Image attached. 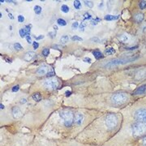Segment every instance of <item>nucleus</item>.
<instances>
[{"label": "nucleus", "mask_w": 146, "mask_h": 146, "mask_svg": "<svg viewBox=\"0 0 146 146\" xmlns=\"http://www.w3.org/2000/svg\"><path fill=\"white\" fill-rule=\"evenodd\" d=\"M146 91V84H144V85H141L139 88L137 89L133 92V95H141V94H143L145 93Z\"/></svg>", "instance_id": "nucleus-9"}, {"label": "nucleus", "mask_w": 146, "mask_h": 146, "mask_svg": "<svg viewBox=\"0 0 146 146\" xmlns=\"http://www.w3.org/2000/svg\"><path fill=\"white\" fill-rule=\"evenodd\" d=\"M123 123H146V102L136 103L121 111Z\"/></svg>", "instance_id": "nucleus-3"}, {"label": "nucleus", "mask_w": 146, "mask_h": 146, "mask_svg": "<svg viewBox=\"0 0 146 146\" xmlns=\"http://www.w3.org/2000/svg\"><path fill=\"white\" fill-rule=\"evenodd\" d=\"M20 102H21V104H25L27 102V99L26 98H21Z\"/></svg>", "instance_id": "nucleus-40"}, {"label": "nucleus", "mask_w": 146, "mask_h": 146, "mask_svg": "<svg viewBox=\"0 0 146 146\" xmlns=\"http://www.w3.org/2000/svg\"><path fill=\"white\" fill-rule=\"evenodd\" d=\"M57 24L60 26H66L67 25V21H65L64 19L62 18H58L57 20Z\"/></svg>", "instance_id": "nucleus-15"}, {"label": "nucleus", "mask_w": 146, "mask_h": 146, "mask_svg": "<svg viewBox=\"0 0 146 146\" xmlns=\"http://www.w3.org/2000/svg\"><path fill=\"white\" fill-rule=\"evenodd\" d=\"M26 41L29 44H32V43H33V42H32V37L30 35H28V36H26Z\"/></svg>", "instance_id": "nucleus-36"}, {"label": "nucleus", "mask_w": 146, "mask_h": 146, "mask_svg": "<svg viewBox=\"0 0 146 146\" xmlns=\"http://www.w3.org/2000/svg\"><path fill=\"white\" fill-rule=\"evenodd\" d=\"M115 50L114 48H108L105 50V53L106 54H115Z\"/></svg>", "instance_id": "nucleus-24"}, {"label": "nucleus", "mask_w": 146, "mask_h": 146, "mask_svg": "<svg viewBox=\"0 0 146 146\" xmlns=\"http://www.w3.org/2000/svg\"><path fill=\"white\" fill-rule=\"evenodd\" d=\"M84 20H91L92 19V16L89 14V12H85L84 14Z\"/></svg>", "instance_id": "nucleus-28"}, {"label": "nucleus", "mask_w": 146, "mask_h": 146, "mask_svg": "<svg viewBox=\"0 0 146 146\" xmlns=\"http://www.w3.org/2000/svg\"><path fill=\"white\" fill-rule=\"evenodd\" d=\"M8 17L10 18L11 20H14V16H13V15H12L11 13H10V12L8 13Z\"/></svg>", "instance_id": "nucleus-42"}, {"label": "nucleus", "mask_w": 146, "mask_h": 146, "mask_svg": "<svg viewBox=\"0 0 146 146\" xmlns=\"http://www.w3.org/2000/svg\"><path fill=\"white\" fill-rule=\"evenodd\" d=\"M85 24H84V22H82L81 24H80V25L79 27V29H80V32H84V28H85Z\"/></svg>", "instance_id": "nucleus-33"}, {"label": "nucleus", "mask_w": 146, "mask_h": 146, "mask_svg": "<svg viewBox=\"0 0 146 146\" xmlns=\"http://www.w3.org/2000/svg\"><path fill=\"white\" fill-rule=\"evenodd\" d=\"M19 89H20V86H19V85H15V86L11 89V91H12V92H17Z\"/></svg>", "instance_id": "nucleus-38"}, {"label": "nucleus", "mask_w": 146, "mask_h": 146, "mask_svg": "<svg viewBox=\"0 0 146 146\" xmlns=\"http://www.w3.org/2000/svg\"><path fill=\"white\" fill-rule=\"evenodd\" d=\"M0 3H4V0H1Z\"/></svg>", "instance_id": "nucleus-47"}, {"label": "nucleus", "mask_w": 146, "mask_h": 146, "mask_svg": "<svg viewBox=\"0 0 146 146\" xmlns=\"http://www.w3.org/2000/svg\"><path fill=\"white\" fill-rule=\"evenodd\" d=\"M84 4L87 6L88 7H89V8H92V7H94V3H93L92 1H84Z\"/></svg>", "instance_id": "nucleus-26"}, {"label": "nucleus", "mask_w": 146, "mask_h": 146, "mask_svg": "<svg viewBox=\"0 0 146 146\" xmlns=\"http://www.w3.org/2000/svg\"><path fill=\"white\" fill-rule=\"evenodd\" d=\"M42 54L43 56H45V57H47V56H49V54H50V49L49 48H44L43 50H42Z\"/></svg>", "instance_id": "nucleus-23"}, {"label": "nucleus", "mask_w": 146, "mask_h": 146, "mask_svg": "<svg viewBox=\"0 0 146 146\" xmlns=\"http://www.w3.org/2000/svg\"><path fill=\"white\" fill-rule=\"evenodd\" d=\"M83 61L84 63H90L92 62V60H91V58L89 57H84L83 58Z\"/></svg>", "instance_id": "nucleus-35"}, {"label": "nucleus", "mask_w": 146, "mask_h": 146, "mask_svg": "<svg viewBox=\"0 0 146 146\" xmlns=\"http://www.w3.org/2000/svg\"><path fill=\"white\" fill-rule=\"evenodd\" d=\"M76 111L67 108L58 112V127H57L60 131L66 132L65 135H75L76 137L83 131L76 123Z\"/></svg>", "instance_id": "nucleus-2"}, {"label": "nucleus", "mask_w": 146, "mask_h": 146, "mask_svg": "<svg viewBox=\"0 0 146 146\" xmlns=\"http://www.w3.org/2000/svg\"><path fill=\"white\" fill-rule=\"evenodd\" d=\"M119 18V16H112V15H106V16H105L104 19L106 21H114V20H116V19H118Z\"/></svg>", "instance_id": "nucleus-14"}, {"label": "nucleus", "mask_w": 146, "mask_h": 146, "mask_svg": "<svg viewBox=\"0 0 146 146\" xmlns=\"http://www.w3.org/2000/svg\"><path fill=\"white\" fill-rule=\"evenodd\" d=\"M71 94H72V92H71V91H66V92H65V95H66V97H69V96L71 95Z\"/></svg>", "instance_id": "nucleus-41"}, {"label": "nucleus", "mask_w": 146, "mask_h": 146, "mask_svg": "<svg viewBox=\"0 0 146 146\" xmlns=\"http://www.w3.org/2000/svg\"><path fill=\"white\" fill-rule=\"evenodd\" d=\"M101 21V19L99 18H96L95 20H93V21H91V24L93 25H98V23Z\"/></svg>", "instance_id": "nucleus-31"}, {"label": "nucleus", "mask_w": 146, "mask_h": 146, "mask_svg": "<svg viewBox=\"0 0 146 146\" xmlns=\"http://www.w3.org/2000/svg\"><path fill=\"white\" fill-rule=\"evenodd\" d=\"M33 10H34V12L36 13V15H40L42 13V8L40 7V6L36 5L34 7H33Z\"/></svg>", "instance_id": "nucleus-17"}, {"label": "nucleus", "mask_w": 146, "mask_h": 146, "mask_svg": "<svg viewBox=\"0 0 146 146\" xmlns=\"http://www.w3.org/2000/svg\"><path fill=\"white\" fill-rule=\"evenodd\" d=\"M78 27H79V23L77 22V21H75L74 23H72V29L75 30V29H76Z\"/></svg>", "instance_id": "nucleus-30"}, {"label": "nucleus", "mask_w": 146, "mask_h": 146, "mask_svg": "<svg viewBox=\"0 0 146 146\" xmlns=\"http://www.w3.org/2000/svg\"><path fill=\"white\" fill-rule=\"evenodd\" d=\"M54 75H55V73H54V68H50V70L48 71L46 76L48 77H52Z\"/></svg>", "instance_id": "nucleus-25"}, {"label": "nucleus", "mask_w": 146, "mask_h": 146, "mask_svg": "<svg viewBox=\"0 0 146 146\" xmlns=\"http://www.w3.org/2000/svg\"><path fill=\"white\" fill-rule=\"evenodd\" d=\"M90 41L93 42H96V43H100V39L98 37H97V36H95V37H92L91 39H90Z\"/></svg>", "instance_id": "nucleus-32"}, {"label": "nucleus", "mask_w": 146, "mask_h": 146, "mask_svg": "<svg viewBox=\"0 0 146 146\" xmlns=\"http://www.w3.org/2000/svg\"><path fill=\"white\" fill-rule=\"evenodd\" d=\"M33 49H34V50H36V49L39 47V43L36 42H33Z\"/></svg>", "instance_id": "nucleus-37"}, {"label": "nucleus", "mask_w": 146, "mask_h": 146, "mask_svg": "<svg viewBox=\"0 0 146 146\" xmlns=\"http://www.w3.org/2000/svg\"><path fill=\"white\" fill-rule=\"evenodd\" d=\"M11 115L14 119H20L23 117V112L19 106H13L11 108Z\"/></svg>", "instance_id": "nucleus-6"}, {"label": "nucleus", "mask_w": 146, "mask_h": 146, "mask_svg": "<svg viewBox=\"0 0 146 146\" xmlns=\"http://www.w3.org/2000/svg\"><path fill=\"white\" fill-rule=\"evenodd\" d=\"M119 40L121 41V42H127V41L128 40V36H127V34H126V33L122 34V35L119 36Z\"/></svg>", "instance_id": "nucleus-22"}, {"label": "nucleus", "mask_w": 146, "mask_h": 146, "mask_svg": "<svg viewBox=\"0 0 146 146\" xmlns=\"http://www.w3.org/2000/svg\"><path fill=\"white\" fill-rule=\"evenodd\" d=\"M144 18H145L144 14L141 13V12H137V13H136L133 16V19H134V21L136 23H141L143 21V20H144Z\"/></svg>", "instance_id": "nucleus-10"}, {"label": "nucleus", "mask_w": 146, "mask_h": 146, "mask_svg": "<svg viewBox=\"0 0 146 146\" xmlns=\"http://www.w3.org/2000/svg\"><path fill=\"white\" fill-rule=\"evenodd\" d=\"M138 5L141 10H145L146 9V1H140Z\"/></svg>", "instance_id": "nucleus-19"}, {"label": "nucleus", "mask_w": 146, "mask_h": 146, "mask_svg": "<svg viewBox=\"0 0 146 146\" xmlns=\"http://www.w3.org/2000/svg\"><path fill=\"white\" fill-rule=\"evenodd\" d=\"M103 7V2L100 3V4H99V7Z\"/></svg>", "instance_id": "nucleus-46"}, {"label": "nucleus", "mask_w": 146, "mask_h": 146, "mask_svg": "<svg viewBox=\"0 0 146 146\" xmlns=\"http://www.w3.org/2000/svg\"><path fill=\"white\" fill-rule=\"evenodd\" d=\"M53 29H54V31H57L58 29L57 25H54V26H53Z\"/></svg>", "instance_id": "nucleus-45"}, {"label": "nucleus", "mask_w": 146, "mask_h": 146, "mask_svg": "<svg viewBox=\"0 0 146 146\" xmlns=\"http://www.w3.org/2000/svg\"><path fill=\"white\" fill-rule=\"evenodd\" d=\"M32 98L33 99V101H35L36 102H39L42 101V97L40 93H35V94H33L32 95Z\"/></svg>", "instance_id": "nucleus-13"}, {"label": "nucleus", "mask_w": 146, "mask_h": 146, "mask_svg": "<svg viewBox=\"0 0 146 146\" xmlns=\"http://www.w3.org/2000/svg\"><path fill=\"white\" fill-rule=\"evenodd\" d=\"M61 11H63V13H68L69 11H70V8H69V7L68 5L63 4V5L61 6Z\"/></svg>", "instance_id": "nucleus-21"}, {"label": "nucleus", "mask_w": 146, "mask_h": 146, "mask_svg": "<svg viewBox=\"0 0 146 146\" xmlns=\"http://www.w3.org/2000/svg\"><path fill=\"white\" fill-rule=\"evenodd\" d=\"M72 41H78V42H81V41H83V38H81V37H80L77 35H75V36H73L72 37Z\"/></svg>", "instance_id": "nucleus-27"}, {"label": "nucleus", "mask_w": 146, "mask_h": 146, "mask_svg": "<svg viewBox=\"0 0 146 146\" xmlns=\"http://www.w3.org/2000/svg\"><path fill=\"white\" fill-rule=\"evenodd\" d=\"M34 56H35V53L33 51H28V52L25 54L23 59L25 61H26V62H30L32 59L34 58Z\"/></svg>", "instance_id": "nucleus-8"}, {"label": "nucleus", "mask_w": 146, "mask_h": 146, "mask_svg": "<svg viewBox=\"0 0 146 146\" xmlns=\"http://www.w3.org/2000/svg\"><path fill=\"white\" fill-rule=\"evenodd\" d=\"M93 54H94V58L96 59H101L102 58H104V55L102 54V53L99 50H95L93 51Z\"/></svg>", "instance_id": "nucleus-12"}, {"label": "nucleus", "mask_w": 146, "mask_h": 146, "mask_svg": "<svg viewBox=\"0 0 146 146\" xmlns=\"http://www.w3.org/2000/svg\"><path fill=\"white\" fill-rule=\"evenodd\" d=\"M17 19H18V21H19L20 23H23V22L25 21V16H22V15H19L18 17H17Z\"/></svg>", "instance_id": "nucleus-34"}, {"label": "nucleus", "mask_w": 146, "mask_h": 146, "mask_svg": "<svg viewBox=\"0 0 146 146\" xmlns=\"http://www.w3.org/2000/svg\"><path fill=\"white\" fill-rule=\"evenodd\" d=\"M34 37H35V39H36V40L38 41V40H42V39H43V38L45 37V36H44V35H39L38 36H35Z\"/></svg>", "instance_id": "nucleus-39"}, {"label": "nucleus", "mask_w": 146, "mask_h": 146, "mask_svg": "<svg viewBox=\"0 0 146 146\" xmlns=\"http://www.w3.org/2000/svg\"><path fill=\"white\" fill-rule=\"evenodd\" d=\"M7 3H12L13 4H17V3H16V2H15V1H11V0H8V1H7Z\"/></svg>", "instance_id": "nucleus-43"}, {"label": "nucleus", "mask_w": 146, "mask_h": 146, "mask_svg": "<svg viewBox=\"0 0 146 146\" xmlns=\"http://www.w3.org/2000/svg\"><path fill=\"white\" fill-rule=\"evenodd\" d=\"M69 41V36L68 35H63L60 38V42L62 44H66Z\"/></svg>", "instance_id": "nucleus-16"}, {"label": "nucleus", "mask_w": 146, "mask_h": 146, "mask_svg": "<svg viewBox=\"0 0 146 146\" xmlns=\"http://www.w3.org/2000/svg\"><path fill=\"white\" fill-rule=\"evenodd\" d=\"M43 85L46 89H49V90H54V89H56L58 88V81L57 79L50 78L44 82Z\"/></svg>", "instance_id": "nucleus-5"}, {"label": "nucleus", "mask_w": 146, "mask_h": 146, "mask_svg": "<svg viewBox=\"0 0 146 146\" xmlns=\"http://www.w3.org/2000/svg\"><path fill=\"white\" fill-rule=\"evenodd\" d=\"M47 72H47V67L46 65H42V67H40L36 71V74L39 75V76L46 75V74H47Z\"/></svg>", "instance_id": "nucleus-11"}, {"label": "nucleus", "mask_w": 146, "mask_h": 146, "mask_svg": "<svg viewBox=\"0 0 146 146\" xmlns=\"http://www.w3.org/2000/svg\"><path fill=\"white\" fill-rule=\"evenodd\" d=\"M0 106H1V110L5 109V106H4V105H3V103H1V104H0Z\"/></svg>", "instance_id": "nucleus-44"}, {"label": "nucleus", "mask_w": 146, "mask_h": 146, "mask_svg": "<svg viewBox=\"0 0 146 146\" xmlns=\"http://www.w3.org/2000/svg\"><path fill=\"white\" fill-rule=\"evenodd\" d=\"M13 47H14V49L16 50V51H21V50H23V47H22V46H21L20 43H18V42L14 43Z\"/></svg>", "instance_id": "nucleus-18"}, {"label": "nucleus", "mask_w": 146, "mask_h": 146, "mask_svg": "<svg viewBox=\"0 0 146 146\" xmlns=\"http://www.w3.org/2000/svg\"><path fill=\"white\" fill-rule=\"evenodd\" d=\"M122 124L121 112H106L85 127L76 140L84 145H104L119 132Z\"/></svg>", "instance_id": "nucleus-1"}, {"label": "nucleus", "mask_w": 146, "mask_h": 146, "mask_svg": "<svg viewBox=\"0 0 146 146\" xmlns=\"http://www.w3.org/2000/svg\"><path fill=\"white\" fill-rule=\"evenodd\" d=\"M140 58V55H132V56H127V57L117 58L110 60L109 62L106 63L104 64L105 68H115L116 66L120 65H124L127 63H131L132 62H135L137 59Z\"/></svg>", "instance_id": "nucleus-4"}, {"label": "nucleus", "mask_w": 146, "mask_h": 146, "mask_svg": "<svg viewBox=\"0 0 146 146\" xmlns=\"http://www.w3.org/2000/svg\"><path fill=\"white\" fill-rule=\"evenodd\" d=\"M73 5H74V7L76 9H77V10L80 9V7H81V3H80V2L79 0H75L74 3H73Z\"/></svg>", "instance_id": "nucleus-20"}, {"label": "nucleus", "mask_w": 146, "mask_h": 146, "mask_svg": "<svg viewBox=\"0 0 146 146\" xmlns=\"http://www.w3.org/2000/svg\"><path fill=\"white\" fill-rule=\"evenodd\" d=\"M48 36H50V38H54V37L56 36V31L49 32V33H48Z\"/></svg>", "instance_id": "nucleus-29"}, {"label": "nucleus", "mask_w": 146, "mask_h": 146, "mask_svg": "<svg viewBox=\"0 0 146 146\" xmlns=\"http://www.w3.org/2000/svg\"><path fill=\"white\" fill-rule=\"evenodd\" d=\"M127 146H146V136H143L142 138L139 139L138 141L133 142Z\"/></svg>", "instance_id": "nucleus-7"}]
</instances>
